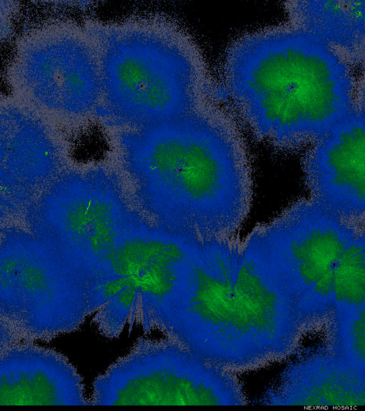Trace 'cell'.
Wrapping results in <instances>:
<instances>
[{
	"label": "cell",
	"mask_w": 365,
	"mask_h": 411,
	"mask_svg": "<svg viewBox=\"0 0 365 411\" xmlns=\"http://www.w3.org/2000/svg\"><path fill=\"white\" fill-rule=\"evenodd\" d=\"M143 218L198 242L232 238L250 212L253 178L236 124L207 105L120 136Z\"/></svg>",
	"instance_id": "6da1fadb"
},
{
	"label": "cell",
	"mask_w": 365,
	"mask_h": 411,
	"mask_svg": "<svg viewBox=\"0 0 365 411\" xmlns=\"http://www.w3.org/2000/svg\"><path fill=\"white\" fill-rule=\"evenodd\" d=\"M306 331L253 240L202 242L165 336L234 374L285 360Z\"/></svg>",
	"instance_id": "7a4b0ae2"
},
{
	"label": "cell",
	"mask_w": 365,
	"mask_h": 411,
	"mask_svg": "<svg viewBox=\"0 0 365 411\" xmlns=\"http://www.w3.org/2000/svg\"><path fill=\"white\" fill-rule=\"evenodd\" d=\"M224 85L252 133L279 148L314 143L357 112L347 61L291 23L237 39Z\"/></svg>",
	"instance_id": "3957f363"
},
{
	"label": "cell",
	"mask_w": 365,
	"mask_h": 411,
	"mask_svg": "<svg viewBox=\"0 0 365 411\" xmlns=\"http://www.w3.org/2000/svg\"><path fill=\"white\" fill-rule=\"evenodd\" d=\"M98 110L112 122L140 128L208 105L202 57L180 28L163 24L115 29L99 39Z\"/></svg>",
	"instance_id": "277c9868"
},
{
	"label": "cell",
	"mask_w": 365,
	"mask_h": 411,
	"mask_svg": "<svg viewBox=\"0 0 365 411\" xmlns=\"http://www.w3.org/2000/svg\"><path fill=\"white\" fill-rule=\"evenodd\" d=\"M130 223L87 280L92 324L110 340L134 327L145 335L166 334L190 288L201 243L143 218Z\"/></svg>",
	"instance_id": "5b68a950"
},
{
	"label": "cell",
	"mask_w": 365,
	"mask_h": 411,
	"mask_svg": "<svg viewBox=\"0 0 365 411\" xmlns=\"http://www.w3.org/2000/svg\"><path fill=\"white\" fill-rule=\"evenodd\" d=\"M91 316L81 274L56 245L36 234H6L0 250V347L49 342Z\"/></svg>",
	"instance_id": "8992f818"
},
{
	"label": "cell",
	"mask_w": 365,
	"mask_h": 411,
	"mask_svg": "<svg viewBox=\"0 0 365 411\" xmlns=\"http://www.w3.org/2000/svg\"><path fill=\"white\" fill-rule=\"evenodd\" d=\"M358 227L311 199L250 234L307 330L332 310L334 270Z\"/></svg>",
	"instance_id": "52a82bcc"
},
{
	"label": "cell",
	"mask_w": 365,
	"mask_h": 411,
	"mask_svg": "<svg viewBox=\"0 0 365 411\" xmlns=\"http://www.w3.org/2000/svg\"><path fill=\"white\" fill-rule=\"evenodd\" d=\"M90 405H246L237 375L165 336L138 338L93 381Z\"/></svg>",
	"instance_id": "ba28073f"
},
{
	"label": "cell",
	"mask_w": 365,
	"mask_h": 411,
	"mask_svg": "<svg viewBox=\"0 0 365 411\" xmlns=\"http://www.w3.org/2000/svg\"><path fill=\"white\" fill-rule=\"evenodd\" d=\"M108 177L97 171L63 176L32 210L36 235L56 245L83 274L102 263L130 223Z\"/></svg>",
	"instance_id": "9c48e42d"
},
{
	"label": "cell",
	"mask_w": 365,
	"mask_h": 411,
	"mask_svg": "<svg viewBox=\"0 0 365 411\" xmlns=\"http://www.w3.org/2000/svg\"><path fill=\"white\" fill-rule=\"evenodd\" d=\"M16 73L27 96L51 112L83 116L100 106L98 55L78 38L63 34L35 41L20 54Z\"/></svg>",
	"instance_id": "30bf717a"
},
{
	"label": "cell",
	"mask_w": 365,
	"mask_h": 411,
	"mask_svg": "<svg viewBox=\"0 0 365 411\" xmlns=\"http://www.w3.org/2000/svg\"><path fill=\"white\" fill-rule=\"evenodd\" d=\"M304 172L312 200L345 218H365V118L356 112L315 141Z\"/></svg>",
	"instance_id": "8fae6325"
},
{
	"label": "cell",
	"mask_w": 365,
	"mask_h": 411,
	"mask_svg": "<svg viewBox=\"0 0 365 411\" xmlns=\"http://www.w3.org/2000/svg\"><path fill=\"white\" fill-rule=\"evenodd\" d=\"M0 405H90V400L63 354L19 341L0 347Z\"/></svg>",
	"instance_id": "7c38bea8"
},
{
	"label": "cell",
	"mask_w": 365,
	"mask_h": 411,
	"mask_svg": "<svg viewBox=\"0 0 365 411\" xmlns=\"http://www.w3.org/2000/svg\"><path fill=\"white\" fill-rule=\"evenodd\" d=\"M59 148L51 132L35 116L17 107L1 113V171L5 193L25 200L58 171Z\"/></svg>",
	"instance_id": "4fadbf2b"
},
{
	"label": "cell",
	"mask_w": 365,
	"mask_h": 411,
	"mask_svg": "<svg viewBox=\"0 0 365 411\" xmlns=\"http://www.w3.org/2000/svg\"><path fill=\"white\" fill-rule=\"evenodd\" d=\"M260 404L364 406L365 372L334 354L303 357L287 366Z\"/></svg>",
	"instance_id": "5bb4252c"
},
{
	"label": "cell",
	"mask_w": 365,
	"mask_h": 411,
	"mask_svg": "<svg viewBox=\"0 0 365 411\" xmlns=\"http://www.w3.org/2000/svg\"><path fill=\"white\" fill-rule=\"evenodd\" d=\"M287 11L291 24L346 61L365 65V1H296Z\"/></svg>",
	"instance_id": "9a60e30c"
},
{
	"label": "cell",
	"mask_w": 365,
	"mask_h": 411,
	"mask_svg": "<svg viewBox=\"0 0 365 411\" xmlns=\"http://www.w3.org/2000/svg\"><path fill=\"white\" fill-rule=\"evenodd\" d=\"M365 305V228L359 226L334 270L332 310L335 320Z\"/></svg>",
	"instance_id": "2e32d148"
},
{
	"label": "cell",
	"mask_w": 365,
	"mask_h": 411,
	"mask_svg": "<svg viewBox=\"0 0 365 411\" xmlns=\"http://www.w3.org/2000/svg\"><path fill=\"white\" fill-rule=\"evenodd\" d=\"M334 354L353 367L365 372V305L336 320Z\"/></svg>",
	"instance_id": "e0dca14e"
},
{
	"label": "cell",
	"mask_w": 365,
	"mask_h": 411,
	"mask_svg": "<svg viewBox=\"0 0 365 411\" xmlns=\"http://www.w3.org/2000/svg\"><path fill=\"white\" fill-rule=\"evenodd\" d=\"M357 113L365 118V82L360 93L359 106H357Z\"/></svg>",
	"instance_id": "ac0fdd59"
}]
</instances>
